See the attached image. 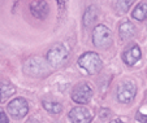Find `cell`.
Instances as JSON below:
<instances>
[{"label":"cell","instance_id":"30bf717a","mask_svg":"<svg viewBox=\"0 0 147 123\" xmlns=\"http://www.w3.org/2000/svg\"><path fill=\"white\" fill-rule=\"evenodd\" d=\"M141 49H139L138 45H131L130 48H128L126 51H125L124 53H122V60H124V62L126 64V65H134L136 62H138L139 60H141Z\"/></svg>","mask_w":147,"mask_h":123},{"label":"cell","instance_id":"4fadbf2b","mask_svg":"<svg viewBox=\"0 0 147 123\" xmlns=\"http://www.w3.org/2000/svg\"><path fill=\"white\" fill-rule=\"evenodd\" d=\"M16 92V88L9 82H0V102H4Z\"/></svg>","mask_w":147,"mask_h":123},{"label":"cell","instance_id":"7c38bea8","mask_svg":"<svg viewBox=\"0 0 147 123\" xmlns=\"http://www.w3.org/2000/svg\"><path fill=\"white\" fill-rule=\"evenodd\" d=\"M98 19V11L94 5H90L86 8L85 13H83V27L90 29L94 26L95 21Z\"/></svg>","mask_w":147,"mask_h":123},{"label":"cell","instance_id":"5b68a950","mask_svg":"<svg viewBox=\"0 0 147 123\" xmlns=\"http://www.w3.org/2000/svg\"><path fill=\"white\" fill-rule=\"evenodd\" d=\"M7 110L12 115V118H14V119H22L29 112V105L25 98L16 97L7 105Z\"/></svg>","mask_w":147,"mask_h":123},{"label":"cell","instance_id":"2e32d148","mask_svg":"<svg viewBox=\"0 0 147 123\" xmlns=\"http://www.w3.org/2000/svg\"><path fill=\"white\" fill-rule=\"evenodd\" d=\"M133 1L134 0H117L116 5H115L117 13L122 14V13H125V12H128L129 8H130V5L133 4Z\"/></svg>","mask_w":147,"mask_h":123},{"label":"cell","instance_id":"8992f818","mask_svg":"<svg viewBox=\"0 0 147 123\" xmlns=\"http://www.w3.org/2000/svg\"><path fill=\"white\" fill-rule=\"evenodd\" d=\"M137 92V87L133 82H121L117 86V100L121 104H130Z\"/></svg>","mask_w":147,"mask_h":123},{"label":"cell","instance_id":"ac0fdd59","mask_svg":"<svg viewBox=\"0 0 147 123\" xmlns=\"http://www.w3.org/2000/svg\"><path fill=\"white\" fill-rule=\"evenodd\" d=\"M107 114H109V110H102V113H100V118H102L103 120H104V119H108L109 115H107Z\"/></svg>","mask_w":147,"mask_h":123},{"label":"cell","instance_id":"52a82bcc","mask_svg":"<svg viewBox=\"0 0 147 123\" xmlns=\"http://www.w3.org/2000/svg\"><path fill=\"white\" fill-rule=\"evenodd\" d=\"M92 97V90L87 83H80L72 91V100L77 104H87Z\"/></svg>","mask_w":147,"mask_h":123},{"label":"cell","instance_id":"7a4b0ae2","mask_svg":"<svg viewBox=\"0 0 147 123\" xmlns=\"http://www.w3.org/2000/svg\"><path fill=\"white\" fill-rule=\"evenodd\" d=\"M69 58V49L64 44H55L47 52V61L53 69L63 66Z\"/></svg>","mask_w":147,"mask_h":123},{"label":"cell","instance_id":"9a60e30c","mask_svg":"<svg viewBox=\"0 0 147 123\" xmlns=\"http://www.w3.org/2000/svg\"><path fill=\"white\" fill-rule=\"evenodd\" d=\"M42 105H43V108H45L48 113H51V114H59V113H61V110H63V105L57 101H48V100H45V101L42 102Z\"/></svg>","mask_w":147,"mask_h":123},{"label":"cell","instance_id":"e0dca14e","mask_svg":"<svg viewBox=\"0 0 147 123\" xmlns=\"http://www.w3.org/2000/svg\"><path fill=\"white\" fill-rule=\"evenodd\" d=\"M136 119L139 120V122H147V115L142 114V113H138V114L136 115Z\"/></svg>","mask_w":147,"mask_h":123},{"label":"cell","instance_id":"5bb4252c","mask_svg":"<svg viewBox=\"0 0 147 123\" xmlns=\"http://www.w3.org/2000/svg\"><path fill=\"white\" fill-rule=\"evenodd\" d=\"M131 16L137 21H144L147 18V3H139L137 4V7L134 8V11L131 12Z\"/></svg>","mask_w":147,"mask_h":123},{"label":"cell","instance_id":"277c9868","mask_svg":"<svg viewBox=\"0 0 147 123\" xmlns=\"http://www.w3.org/2000/svg\"><path fill=\"white\" fill-rule=\"evenodd\" d=\"M112 41V33L104 25H98L92 33V43L98 48H107Z\"/></svg>","mask_w":147,"mask_h":123},{"label":"cell","instance_id":"d6986e66","mask_svg":"<svg viewBox=\"0 0 147 123\" xmlns=\"http://www.w3.org/2000/svg\"><path fill=\"white\" fill-rule=\"evenodd\" d=\"M0 122H4V123H8L9 122L8 117H7V115L4 114L3 112H0Z\"/></svg>","mask_w":147,"mask_h":123},{"label":"cell","instance_id":"9c48e42d","mask_svg":"<svg viewBox=\"0 0 147 123\" xmlns=\"http://www.w3.org/2000/svg\"><path fill=\"white\" fill-rule=\"evenodd\" d=\"M69 119L72 120V122H77V123H89V122H91L92 115L90 114V112L86 108L77 106L70 110Z\"/></svg>","mask_w":147,"mask_h":123},{"label":"cell","instance_id":"ffe728a7","mask_svg":"<svg viewBox=\"0 0 147 123\" xmlns=\"http://www.w3.org/2000/svg\"><path fill=\"white\" fill-rule=\"evenodd\" d=\"M65 3H67V0H57V4H59V8H63V7L65 5Z\"/></svg>","mask_w":147,"mask_h":123},{"label":"cell","instance_id":"ba28073f","mask_svg":"<svg viewBox=\"0 0 147 123\" xmlns=\"http://www.w3.org/2000/svg\"><path fill=\"white\" fill-rule=\"evenodd\" d=\"M29 8H30L31 14L38 19H45L50 12V7L45 0H34L30 3Z\"/></svg>","mask_w":147,"mask_h":123},{"label":"cell","instance_id":"8fae6325","mask_svg":"<svg viewBox=\"0 0 147 123\" xmlns=\"http://www.w3.org/2000/svg\"><path fill=\"white\" fill-rule=\"evenodd\" d=\"M119 34H120V38H121L122 41H128L136 35V26L131 23L130 21H124L121 22L119 27Z\"/></svg>","mask_w":147,"mask_h":123},{"label":"cell","instance_id":"6da1fadb","mask_svg":"<svg viewBox=\"0 0 147 123\" xmlns=\"http://www.w3.org/2000/svg\"><path fill=\"white\" fill-rule=\"evenodd\" d=\"M52 66L46 61L45 58L39 57V56H33V57L28 58L22 66V70L26 75L33 78H43L47 77L51 73Z\"/></svg>","mask_w":147,"mask_h":123},{"label":"cell","instance_id":"3957f363","mask_svg":"<svg viewBox=\"0 0 147 123\" xmlns=\"http://www.w3.org/2000/svg\"><path fill=\"white\" fill-rule=\"evenodd\" d=\"M78 65L90 75L98 74L103 68V62L100 60V57L94 52H87L78 58Z\"/></svg>","mask_w":147,"mask_h":123}]
</instances>
